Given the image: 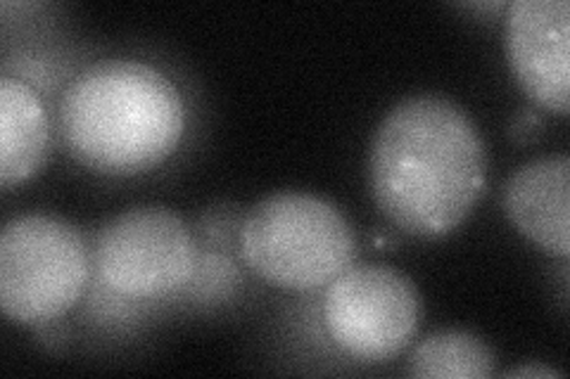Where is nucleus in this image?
Here are the masks:
<instances>
[{"mask_svg":"<svg viewBox=\"0 0 570 379\" xmlns=\"http://www.w3.org/2000/svg\"><path fill=\"white\" fill-rule=\"evenodd\" d=\"M91 278L83 235L62 219L27 213L0 235V309L14 322H48L65 316Z\"/></svg>","mask_w":570,"mask_h":379,"instance_id":"nucleus-4","label":"nucleus"},{"mask_svg":"<svg viewBox=\"0 0 570 379\" xmlns=\"http://www.w3.org/2000/svg\"><path fill=\"white\" fill-rule=\"evenodd\" d=\"M504 377H515V379H563V372L549 368V366H521V368L507 370Z\"/></svg>","mask_w":570,"mask_h":379,"instance_id":"nucleus-11","label":"nucleus"},{"mask_svg":"<svg viewBox=\"0 0 570 379\" xmlns=\"http://www.w3.org/2000/svg\"><path fill=\"white\" fill-rule=\"evenodd\" d=\"M50 121L41 98L20 79H0V183H24L43 164Z\"/></svg>","mask_w":570,"mask_h":379,"instance_id":"nucleus-9","label":"nucleus"},{"mask_svg":"<svg viewBox=\"0 0 570 379\" xmlns=\"http://www.w3.org/2000/svg\"><path fill=\"white\" fill-rule=\"evenodd\" d=\"M488 157L478 126L442 96H412L373 133L368 180L385 219L414 238L454 232L485 190Z\"/></svg>","mask_w":570,"mask_h":379,"instance_id":"nucleus-1","label":"nucleus"},{"mask_svg":"<svg viewBox=\"0 0 570 379\" xmlns=\"http://www.w3.org/2000/svg\"><path fill=\"white\" fill-rule=\"evenodd\" d=\"M354 230L345 213L309 192L264 197L240 223L247 268L281 290L312 292L354 261Z\"/></svg>","mask_w":570,"mask_h":379,"instance_id":"nucleus-3","label":"nucleus"},{"mask_svg":"<svg viewBox=\"0 0 570 379\" xmlns=\"http://www.w3.org/2000/svg\"><path fill=\"white\" fill-rule=\"evenodd\" d=\"M511 226L551 257L570 255V159L542 157L515 169L502 192Z\"/></svg>","mask_w":570,"mask_h":379,"instance_id":"nucleus-8","label":"nucleus"},{"mask_svg":"<svg viewBox=\"0 0 570 379\" xmlns=\"http://www.w3.org/2000/svg\"><path fill=\"white\" fill-rule=\"evenodd\" d=\"M494 366V353L485 341L459 330L425 337L409 356V375L423 379H488Z\"/></svg>","mask_w":570,"mask_h":379,"instance_id":"nucleus-10","label":"nucleus"},{"mask_svg":"<svg viewBox=\"0 0 570 379\" xmlns=\"http://www.w3.org/2000/svg\"><path fill=\"white\" fill-rule=\"evenodd\" d=\"M96 268L119 297L159 299L190 285L198 247L190 228L171 209L134 207L100 228Z\"/></svg>","mask_w":570,"mask_h":379,"instance_id":"nucleus-5","label":"nucleus"},{"mask_svg":"<svg viewBox=\"0 0 570 379\" xmlns=\"http://www.w3.org/2000/svg\"><path fill=\"white\" fill-rule=\"evenodd\" d=\"M509 67L525 93L547 112L566 117L570 104L568 0H513L507 8Z\"/></svg>","mask_w":570,"mask_h":379,"instance_id":"nucleus-7","label":"nucleus"},{"mask_svg":"<svg viewBox=\"0 0 570 379\" xmlns=\"http://www.w3.org/2000/svg\"><path fill=\"white\" fill-rule=\"evenodd\" d=\"M69 152L98 173H142L174 154L186 131L181 90L136 60H100L71 79L60 102Z\"/></svg>","mask_w":570,"mask_h":379,"instance_id":"nucleus-2","label":"nucleus"},{"mask_svg":"<svg viewBox=\"0 0 570 379\" xmlns=\"http://www.w3.org/2000/svg\"><path fill=\"white\" fill-rule=\"evenodd\" d=\"M423 303L416 285L383 263L343 270L326 290L324 325L333 345L356 360H387L412 345Z\"/></svg>","mask_w":570,"mask_h":379,"instance_id":"nucleus-6","label":"nucleus"}]
</instances>
